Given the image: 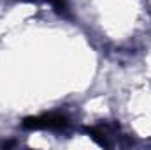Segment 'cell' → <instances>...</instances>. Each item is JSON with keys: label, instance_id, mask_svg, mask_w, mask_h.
I'll return each instance as SVG.
<instances>
[{"label": "cell", "instance_id": "1", "mask_svg": "<svg viewBox=\"0 0 151 150\" xmlns=\"http://www.w3.org/2000/svg\"><path fill=\"white\" fill-rule=\"evenodd\" d=\"M67 125H69V120L56 113L40 115V117H27L23 120V127L27 129H63Z\"/></svg>", "mask_w": 151, "mask_h": 150}]
</instances>
